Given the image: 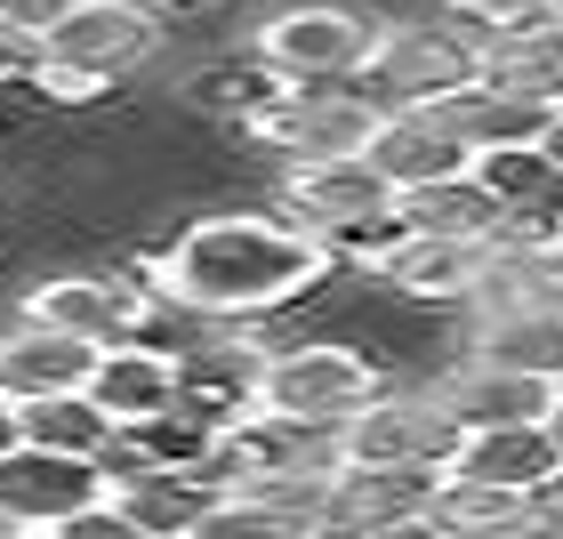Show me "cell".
<instances>
[{
  "mask_svg": "<svg viewBox=\"0 0 563 539\" xmlns=\"http://www.w3.org/2000/svg\"><path fill=\"white\" fill-rule=\"evenodd\" d=\"M130 266L145 274L153 306L194 315L201 330H218V322H274V315H290V306L322 298L330 282H339L330 242L306 234V226H290L282 210L186 218L169 242H153Z\"/></svg>",
  "mask_w": 563,
  "mask_h": 539,
  "instance_id": "6da1fadb",
  "label": "cell"
},
{
  "mask_svg": "<svg viewBox=\"0 0 563 539\" xmlns=\"http://www.w3.org/2000/svg\"><path fill=\"white\" fill-rule=\"evenodd\" d=\"M378 387H387V371H378V354H363L354 339H282V346L258 354V371H250V410L330 435Z\"/></svg>",
  "mask_w": 563,
  "mask_h": 539,
  "instance_id": "7a4b0ae2",
  "label": "cell"
},
{
  "mask_svg": "<svg viewBox=\"0 0 563 539\" xmlns=\"http://www.w3.org/2000/svg\"><path fill=\"white\" fill-rule=\"evenodd\" d=\"M153 315H162V306H153V290H145L137 266H48V274L24 282L16 306H9V322L57 330V339L97 346V354L145 339Z\"/></svg>",
  "mask_w": 563,
  "mask_h": 539,
  "instance_id": "3957f363",
  "label": "cell"
},
{
  "mask_svg": "<svg viewBox=\"0 0 563 539\" xmlns=\"http://www.w3.org/2000/svg\"><path fill=\"white\" fill-rule=\"evenodd\" d=\"M378 33L371 9H354V0H282L250 24V57L274 65L290 89H339L363 73V48Z\"/></svg>",
  "mask_w": 563,
  "mask_h": 539,
  "instance_id": "277c9868",
  "label": "cell"
},
{
  "mask_svg": "<svg viewBox=\"0 0 563 539\" xmlns=\"http://www.w3.org/2000/svg\"><path fill=\"white\" fill-rule=\"evenodd\" d=\"M451 443H459V419L434 403V387H395V378L346 427H330L339 468H395V475H434Z\"/></svg>",
  "mask_w": 563,
  "mask_h": 539,
  "instance_id": "5b68a950",
  "label": "cell"
},
{
  "mask_svg": "<svg viewBox=\"0 0 563 539\" xmlns=\"http://www.w3.org/2000/svg\"><path fill=\"white\" fill-rule=\"evenodd\" d=\"M363 97L378 113H402V106H443V97L475 89V48L451 33V24H402V16H378V33L363 48Z\"/></svg>",
  "mask_w": 563,
  "mask_h": 539,
  "instance_id": "8992f818",
  "label": "cell"
},
{
  "mask_svg": "<svg viewBox=\"0 0 563 539\" xmlns=\"http://www.w3.org/2000/svg\"><path fill=\"white\" fill-rule=\"evenodd\" d=\"M274 210L290 226H306V234H322V242H346V234H363V226H387L395 194L378 186V169L363 153H339V162H282Z\"/></svg>",
  "mask_w": 563,
  "mask_h": 539,
  "instance_id": "52a82bcc",
  "label": "cell"
},
{
  "mask_svg": "<svg viewBox=\"0 0 563 539\" xmlns=\"http://www.w3.org/2000/svg\"><path fill=\"white\" fill-rule=\"evenodd\" d=\"M371 130H378V106L363 89H290L242 130V145L274 153V162H339V153H363Z\"/></svg>",
  "mask_w": 563,
  "mask_h": 539,
  "instance_id": "ba28073f",
  "label": "cell"
},
{
  "mask_svg": "<svg viewBox=\"0 0 563 539\" xmlns=\"http://www.w3.org/2000/svg\"><path fill=\"white\" fill-rule=\"evenodd\" d=\"M97 499H106V468L97 459L41 451V443L0 451V524L9 531H57Z\"/></svg>",
  "mask_w": 563,
  "mask_h": 539,
  "instance_id": "9c48e42d",
  "label": "cell"
},
{
  "mask_svg": "<svg viewBox=\"0 0 563 539\" xmlns=\"http://www.w3.org/2000/svg\"><path fill=\"white\" fill-rule=\"evenodd\" d=\"M162 41H169V24L145 16L137 0H73L57 16V33L41 41V57L89 65V73H106V81H130V73H145L162 57Z\"/></svg>",
  "mask_w": 563,
  "mask_h": 539,
  "instance_id": "30bf717a",
  "label": "cell"
},
{
  "mask_svg": "<svg viewBox=\"0 0 563 539\" xmlns=\"http://www.w3.org/2000/svg\"><path fill=\"white\" fill-rule=\"evenodd\" d=\"M322 468H330V435L290 427V419H258V410H242L234 427H218V451H210V483L218 492L298 483V475H322Z\"/></svg>",
  "mask_w": 563,
  "mask_h": 539,
  "instance_id": "8fae6325",
  "label": "cell"
},
{
  "mask_svg": "<svg viewBox=\"0 0 563 539\" xmlns=\"http://www.w3.org/2000/svg\"><path fill=\"white\" fill-rule=\"evenodd\" d=\"M427 492L434 475H395V468H339L322 475V507H314V539H371L395 524H427Z\"/></svg>",
  "mask_w": 563,
  "mask_h": 539,
  "instance_id": "7c38bea8",
  "label": "cell"
},
{
  "mask_svg": "<svg viewBox=\"0 0 563 539\" xmlns=\"http://www.w3.org/2000/svg\"><path fill=\"white\" fill-rule=\"evenodd\" d=\"M89 410L106 419L113 435H145L177 410V346H153V339H130V346H106L89 371Z\"/></svg>",
  "mask_w": 563,
  "mask_h": 539,
  "instance_id": "4fadbf2b",
  "label": "cell"
},
{
  "mask_svg": "<svg viewBox=\"0 0 563 539\" xmlns=\"http://www.w3.org/2000/svg\"><path fill=\"white\" fill-rule=\"evenodd\" d=\"M483 274H492V242H443V234H411V226H402L395 250L371 266L378 290H395L411 306H475Z\"/></svg>",
  "mask_w": 563,
  "mask_h": 539,
  "instance_id": "5bb4252c",
  "label": "cell"
},
{
  "mask_svg": "<svg viewBox=\"0 0 563 539\" xmlns=\"http://www.w3.org/2000/svg\"><path fill=\"white\" fill-rule=\"evenodd\" d=\"M363 162L378 169V186L402 201V194H427V186H451V177H467V145H459L427 106H402V113H378Z\"/></svg>",
  "mask_w": 563,
  "mask_h": 539,
  "instance_id": "9a60e30c",
  "label": "cell"
},
{
  "mask_svg": "<svg viewBox=\"0 0 563 539\" xmlns=\"http://www.w3.org/2000/svg\"><path fill=\"white\" fill-rule=\"evenodd\" d=\"M330 475V468H322ZM322 475L298 483H258V492H210L186 539H314V507H322Z\"/></svg>",
  "mask_w": 563,
  "mask_h": 539,
  "instance_id": "2e32d148",
  "label": "cell"
},
{
  "mask_svg": "<svg viewBox=\"0 0 563 539\" xmlns=\"http://www.w3.org/2000/svg\"><path fill=\"white\" fill-rule=\"evenodd\" d=\"M467 363L563 387V315H548V306H475Z\"/></svg>",
  "mask_w": 563,
  "mask_h": 539,
  "instance_id": "e0dca14e",
  "label": "cell"
},
{
  "mask_svg": "<svg viewBox=\"0 0 563 539\" xmlns=\"http://www.w3.org/2000/svg\"><path fill=\"white\" fill-rule=\"evenodd\" d=\"M97 371V346H73L57 330L33 322H0V403H57L81 395Z\"/></svg>",
  "mask_w": 563,
  "mask_h": 539,
  "instance_id": "ac0fdd59",
  "label": "cell"
},
{
  "mask_svg": "<svg viewBox=\"0 0 563 539\" xmlns=\"http://www.w3.org/2000/svg\"><path fill=\"white\" fill-rule=\"evenodd\" d=\"M434 475H459V483H492V492H516L531 499L540 483L555 475V451L540 427H459V443L443 451Z\"/></svg>",
  "mask_w": 563,
  "mask_h": 539,
  "instance_id": "d6986e66",
  "label": "cell"
},
{
  "mask_svg": "<svg viewBox=\"0 0 563 539\" xmlns=\"http://www.w3.org/2000/svg\"><path fill=\"white\" fill-rule=\"evenodd\" d=\"M434 403H443L459 427H540V410L555 403V387L516 378V371H483V363L459 354V363L434 378Z\"/></svg>",
  "mask_w": 563,
  "mask_h": 539,
  "instance_id": "ffe728a7",
  "label": "cell"
},
{
  "mask_svg": "<svg viewBox=\"0 0 563 539\" xmlns=\"http://www.w3.org/2000/svg\"><path fill=\"white\" fill-rule=\"evenodd\" d=\"M177 89H186V106H194V113L225 121L234 138H242V130H250V121H258L266 106H282V97H290V81H282L274 65H258L250 48H234V57H201V65H194Z\"/></svg>",
  "mask_w": 563,
  "mask_h": 539,
  "instance_id": "44dd1931",
  "label": "cell"
},
{
  "mask_svg": "<svg viewBox=\"0 0 563 539\" xmlns=\"http://www.w3.org/2000/svg\"><path fill=\"white\" fill-rule=\"evenodd\" d=\"M475 81L516 97V106H531V113H563V24H531V33L483 48Z\"/></svg>",
  "mask_w": 563,
  "mask_h": 539,
  "instance_id": "7402d4cb",
  "label": "cell"
},
{
  "mask_svg": "<svg viewBox=\"0 0 563 539\" xmlns=\"http://www.w3.org/2000/svg\"><path fill=\"white\" fill-rule=\"evenodd\" d=\"M395 218L411 226V234H443V242H499V234H507V210H499L483 186H467V177L427 186V194H402Z\"/></svg>",
  "mask_w": 563,
  "mask_h": 539,
  "instance_id": "603a6c76",
  "label": "cell"
},
{
  "mask_svg": "<svg viewBox=\"0 0 563 539\" xmlns=\"http://www.w3.org/2000/svg\"><path fill=\"white\" fill-rule=\"evenodd\" d=\"M427 524L443 539H507L531 524V499L516 492H492V483H459V475H434L427 492Z\"/></svg>",
  "mask_w": 563,
  "mask_h": 539,
  "instance_id": "cb8c5ba5",
  "label": "cell"
},
{
  "mask_svg": "<svg viewBox=\"0 0 563 539\" xmlns=\"http://www.w3.org/2000/svg\"><path fill=\"white\" fill-rule=\"evenodd\" d=\"M443 130L467 145V153H483V145H531L540 138V121L548 113H531V106H516V97H499V89H459V97H443V106H427Z\"/></svg>",
  "mask_w": 563,
  "mask_h": 539,
  "instance_id": "d4e9b609",
  "label": "cell"
},
{
  "mask_svg": "<svg viewBox=\"0 0 563 539\" xmlns=\"http://www.w3.org/2000/svg\"><path fill=\"white\" fill-rule=\"evenodd\" d=\"M467 186H483L507 218H531L540 194L555 186V169L540 162V145H483V153H467Z\"/></svg>",
  "mask_w": 563,
  "mask_h": 539,
  "instance_id": "484cf974",
  "label": "cell"
},
{
  "mask_svg": "<svg viewBox=\"0 0 563 539\" xmlns=\"http://www.w3.org/2000/svg\"><path fill=\"white\" fill-rule=\"evenodd\" d=\"M16 427H24V443H41V451H73V459H97L113 443V427L89 410V395H57V403H16Z\"/></svg>",
  "mask_w": 563,
  "mask_h": 539,
  "instance_id": "4316f807",
  "label": "cell"
},
{
  "mask_svg": "<svg viewBox=\"0 0 563 539\" xmlns=\"http://www.w3.org/2000/svg\"><path fill=\"white\" fill-rule=\"evenodd\" d=\"M434 24H451V33L483 57V48L516 41V33H531V24H555V16L540 9V0H443V16H434Z\"/></svg>",
  "mask_w": 563,
  "mask_h": 539,
  "instance_id": "83f0119b",
  "label": "cell"
},
{
  "mask_svg": "<svg viewBox=\"0 0 563 539\" xmlns=\"http://www.w3.org/2000/svg\"><path fill=\"white\" fill-rule=\"evenodd\" d=\"M121 81H106V73H89V65H65V57H41L33 65V81H24V97H41V106H57V113H89V106H106Z\"/></svg>",
  "mask_w": 563,
  "mask_h": 539,
  "instance_id": "f1b7e54d",
  "label": "cell"
},
{
  "mask_svg": "<svg viewBox=\"0 0 563 539\" xmlns=\"http://www.w3.org/2000/svg\"><path fill=\"white\" fill-rule=\"evenodd\" d=\"M57 539H162V531H145V524L130 516V507H121V499L106 492L97 507H81L73 524H57Z\"/></svg>",
  "mask_w": 563,
  "mask_h": 539,
  "instance_id": "f546056e",
  "label": "cell"
},
{
  "mask_svg": "<svg viewBox=\"0 0 563 539\" xmlns=\"http://www.w3.org/2000/svg\"><path fill=\"white\" fill-rule=\"evenodd\" d=\"M65 9H73V0H0V33H16V41H48Z\"/></svg>",
  "mask_w": 563,
  "mask_h": 539,
  "instance_id": "4dcf8cb0",
  "label": "cell"
},
{
  "mask_svg": "<svg viewBox=\"0 0 563 539\" xmlns=\"http://www.w3.org/2000/svg\"><path fill=\"white\" fill-rule=\"evenodd\" d=\"M33 65H41V41L0 33V89H24V81H33Z\"/></svg>",
  "mask_w": 563,
  "mask_h": 539,
  "instance_id": "1f68e13d",
  "label": "cell"
},
{
  "mask_svg": "<svg viewBox=\"0 0 563 539\" xmlns=\"http://www.w3.org/2000/svg\"><path fill=\"white\" fill-rule=\"evenodd\" d=\"M531 516H540L548 531H563V459H555V475L540 483V492H531Z\"/></svg>",
  "mask_w": 563,
  "mask_h": 539,
  "instance_id": "d6a6232c",
  "label": "cell"
},
{
  "mask_svg": "<svg viewBox=\"0 0 563 539\" xmlns=\"http://www.w3.org/2000/svg\"><path fill=\"white\" fill-rule=\"evenodd\" d=\"M531 145H540V162H548V169L563 177V113H548V121H540V138H531Z\"/></svg>",
  "mask_w": 563,
  "mask_h": 539,
  "instance_id": "836d02e7",
  "label": "cell"
},
{
  "mask_svg": "<svg viewBox=\"0 0 563 539\" xmlns=\"http://www.w3.org/2000/svg\"><path fill=\"white\" fill-rule=\"evenodd\" d=\"M540 435H548V451H555V459H563V387H555V403H548V410H540Z\"/></svg>",
  "mask_w": 563,
  "mask_h": 539,
  "instance_id": "e575fe53",
  "label": "cell"
},
{
  "mask_svg": "<svg viewBox=\"0 0 563 539\" xmlns=\"http://www.w3.org/2000/svg\"><path fill=\"white\" fill-rule=\"evenodd\" d=\"M24 443V427H16V403H0V451H16Z\"/></svg>",
  "mask_w": 563,
  "mask_h": 539,
  "instance_id": "d590c367",
  "label": "cell"
},
{
  "mask_svg": "<svg viewBox=\"0 0 563 539\" xmlns=\"http://www.w3.org/2000/svg\"><path fill=\"white\" fill-rule=\"evenodd\" d=\"M145 16H186V9H201V0H137Z\"/></svg>",
  "mask_w": 563,
  "mask_h": 539,
  "instance_id": "8d00e7d4",
  "label": "cell"
},
{
  "mask_svg": "<svg viewBox=\"0 0 563 539\" xmlns=\"http://www.w3.org/2000/svg\"><path fill=\"white\" fill-rule=\"evenodd\" d=\"M371 539H443L434 524H395V531H371Z\"/></svg>",
  "mask_w": 563,
  "mask_h": 539,
  "instance_id": "74e56055",
  "label": "cell"
},
{
  "mask_svg": "<svg viewBox=\"0 0 563 539\" xmlns=\"http://www.w3.org/2000/svg\"><path fill=\"white\" fill-rule=\"evenodd\" d=\"M507 539H563V531H548V524H540V516H531V524H523V531H507Z\"/></svg>",
  "mask_w": 563,
  "mask_h": 539,
  "instance_id": "f35d334b",
  "label": "cell"
},
{
  "mask_svg": "<svg viewBox=\"0 0 563 539\" xmlns=\"http://www.w3.org/2000/svg\"><path fill=\"white\" fill-rule=\"evenodd\" d=\"M540 9H548V16H555V24H563V0H540Z\"/></svg>",
  "mask_w": 563,
  "mask_h": 539,
  "instance_id": "ab89813d",
  "label": "cell"
},
{
  "mask_svg": "<svg viewBox=\"0 0 563 539\" xmlns=\"http://www.w3.org/2000/svg\"><path fill=\"white\" fill-rule=\"evenodd\" d=\"M9 539H57V531H9Z\"/></svg>",
  "mask_w": 563,
  "mask_h": 539,
  "instance_id": "60d3db41",
  "label": "cell"
},
{
  "mask_svg": "<svg viewBox=\"0 0 563 539\" xmlns=\"http://www.w3.org/2000/svg\"><path fill=\"white\" fill-rule=\"evenodd\" d=\"M0 539H9V524H0Z\"/></svg>",
  "mask_w": 563,
  "mask_h": 539,
  "instance_id": "b9f144b4",
  "label": "cell"
},
{
  "mask_svg": "<svg viewBox=\"0 0 563 539\" xmlns=\"http://www.w3.org/2000/svg\"><path fill=\"white\" fill-rule=\"evenodd\" d=\"M555 234H563V226H555Z\"/></svg>",
  "mask_w": 563,
  "mask_h": 539,
  "instance_id": "7bdbcfd3",
  "label": "cell"
}]
</instances>
